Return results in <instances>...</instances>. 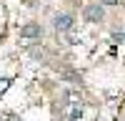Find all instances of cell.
<instances>
[{
    "mask_svg": "<svg viewBox=\"0 0 125 121\" xmlns=\"http://www.w3.org/2000/svg\"><path fill=\"white\" fill-rule=\"evenodd\" d=\"M5 121H20V119H18L15 114H10V116H5Z\"/></svg>",
    "mask_w": 125,
    "mask_h": 121,
    "instance_id": "cell-8",
    "label": "cell"
},
{
    "mask_svg": "<svg viewBox=\"0 0 125 121\" xmlns=\"http://www.w3.org/2000/svg\"><path fill=\"white\" fill-rule=\"evenodd\" d=\"M83 18H85L88 23H98V20L105 18V8H103L100 3H93V5H88L85 10H83Z\"/></svg>",
    "mask_w": 125,
    "mask_h": 121,
    "instance_id": "cell-1",
    "label": "cell"
},
{
    "mask_svg": "<svg viewBox=\"0 0 125 121\" xmlns=\"http://www.w3.org/2000/svg\"><path fill=\"white\" fill-rule=\"evenodd\" d=\"M40 35H43V28L38 23H28V25L20 28V38H23L25 43H33V40H38Z\"/></svg>",
    "mask_w": 125,
    "mask_h": 121,
    "instance_id": "cell-2",
    "label": "cell"
},
{
    "mask_svg": "<svg viewBox=\"0 0 125 121\" xmlns=\"http://www.w3.org/2000/svg\"><path fill=\"white\" fill-rule=\"evenodd\" d=\"M8 86H10V78H3V81H0V93H3Z\"/></svg>",
    "mask_w": 125,
    "mask_h": 121,
    "instance_id": "cell-6",
    "label": "cell"
},
{
    "mask_svg": "<svg viewBox=\"0 0 125 121\" xmlns=\"http://www.w3.org/2000/svg\"><path fill=\"white\" fill-rule=\"evenodd\" d=\"M113 40H115V43H125V30H115V33H113Z\"/></svg>",
    "mask_w": 125,
    "mask_h": 121,
    "instance_id": "cell-5",
    "label": "cell"
},
{
    "mask_svg": "<svg viewBox=\"0 0 125 121\" xmlns=\"http://www.w3.org/2000/svg\"><path fill=\"white\" fill-rule=\"evenodd\" d=\"M33 58H35V60H40V58H43V50H38V48H35V50H33Z\"/></svg>",
    "mask_w": 125,
    "mask_h": 121,
    "instance_id": "cell-7",
    "label": "cell"
},
{
    "mask_svg": "<svg viewBox=\"0 0 125 121\" xmlns=\"http://www.w3.org/2000/svg\"><path fill=\"white\" fill-rule=\"evenodd\" d=\"M80 116H83V106H78V104H75V106L70 108V121H78Z\"/></svg>",
    "mask_w": 125,
    "mask_h": 121,
    "instance_id": "cell-4",
    "label": "cell"
},
{
    "mask_svg": "<svg viewBox=\"0 0 125 121\" xmlns=\"http://www.w3.org/2000/svg\"><path fill=\"white\" fill-rule=\"evenodd\" d=\"M73 23H75V18H73V15H65V13L53 18V25H55V30H60V33L70 30V28H73Z\"/></svg>",
    "mask_w": 125,
    "mask_h": 121,
    "instance_id": "cell-3",
    "label": "cell"
}]
</instances>
